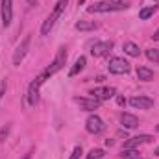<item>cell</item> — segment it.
<instances>
[{"mask_svg": "<svg viewBox=\"0 0 159 159\" xmlns=\"http://www.w3.org/2000/svg\"><path fill=\"white\" fill-rule=\"evenodd\" d=\"M65 61H67V48H65V46H61V48L57 50V54H56L54 61H52V63H50V65L41 72L39 76H37V80H39L41 83H44L50 76H54L56 72H59V70L65 67Z\"/></svg>", "mask_w": 159, "mask_h": 159, "instance_id": "1", "label": "cell"}, {"mask_svg": "<svg viewBox=\"0 0 159 159\" xmlns=\"http://www.w3.org/2000/svg\"><path fill=\"white\" fill-rule=\"evenodd\" d=\"M67 4H69V0H57V2H56L54 11L46 17V20H44V22H43V26H41V34H43V35H48V34H50V30L54 28L56 20L61 17V13H63V9L67 7Z\"/></svg>", "mask_w": 159, "mask_h": 159, "instance_id": "2", "label": "cell"}, {"mask_svg": "<svg viewBox=\"0 0 159 159\" xmlns=\"http://www.w3.org/2000/svg\"><path fill=\"white\" fill-rule=\"evenodd\" d=\"M128 6L122 4V2H96L93 6L87 7L89 13H113V11H124Z\"/></svg>", "mask_w": 159, "mask_h": 159, "instance_id": "3", "label": "cell"}, {"mask_svg": "<svg viewBox=\"0 0 159 159\" xmlns=\"http://www.w3.org/2000/svg\"><path fill=\"white\" fill-rule=\"evenodd\" d=\"M30 44H32V35H26L24 39L19 43V46H17L15 52H13V65H15V67H19V65L24 61V57H26V54H28V50H30Z\"/></svg>", "mask_w": 159, "mask_h": 159, "instance_id": "4", "label": "cell"}, {"mask_svg": "<svg viewBox=\"0 0 159 159\" xmlns=\"http://www.w3.org/2000/svg\"><path fill=\"white\" fill-rule=\"evenodd\" d=\"M107 69L111 74H128L131 70V65L124 57H111L107 63Z\"/></svg>", "mask_w": 159, "mask_h": 159, "instance_id": "5", "label": "cell"}, {"mask_svg": "<svg viewBox=\"0 0 159 159\" xmlns=\"http://www.w3.org/2000/svg\"><path fill=\"white\" fill-rule=\"evenodd\" d=\"M104 128H106L104 120L100 119L96 113H94V115H89L87 120H85V129H87L91 135H98V133H102V131H104Z\"/></svg>", "mask_w": 159, "mask_h": 159, "instance_id": "6", "label": "cell"}, {"mask_svg": "<svg viewBox=\"0 0 159 159\" xmlns=\"http://www.w3.org/2000/svg\"><path fill=\"white\" fill-rule=\"evenodd\" d=\"M89 94H91L93 98H96L98 102H104V100L113 98V96L117 94V91H115V87H96V89L89 91Z\"/></svg>", "mask_w": 159, "mask_h": 159, "instance_id": "7", "label": "cell"}, {"mask_svg": "<svg viewBox=\"0 0 159 159\" xmlns=\"http://www.w3.org/2000/svg\"><path fill=\"white\" fill-rule=\"evenodd\" d=\"M111 48H113V43L111 41H100V43H94L91 46V54L94 57H104V56H107L111 52Z\"/></svg>", "mask_w": 159, "mask_h": 159, "instance_id": "8", "label": "cell"}, {"mask_svg": "<svg viewBox=\"0 0 159 159\" xmlns=\"http://www.w3.org/2000/svg\"><path fill=\"white\" fill-rule=\"evenodd\" d=\"M13 20V0H2V26L9 28Z\"/></svg>", "mask_w": 159, "mask_h": 159, "instance_id": "9", "label": "cell"}, {"mask_svg": "<svg viewBox=\"0 0 159 159\" xmlns=\"http://www.w3.org/2000/svg\"><path fill=\"white\" fill-rule=\"evenodd\" d=\"M41 85H43V83H41L37 78L30 83V87H28V106L35 107V106L39 104V89H41Z\"/></svg>", "mask_w": 159, "mask_h": 159, "instance_id": "10", "label": "cell"}, {"mask_svg": "<svg viewBox=\"0 0 159 159\" xmlns=\"http://www.w3.org/2000/svg\"><path fill=\"white\" fill-rule=\"evenodd\" d=\"M129 106L135 109H152L154 100L150 96H133V98H129Z\"/></svg>", "mask_w": 159, "mask_h": 159, "instance_id": "11", "label": "cell"}, {"mask_svg": "<svg viewBox=\"0 0 159 159\" xmlns=\"http://www.w3.org/2000/svg\"><path fill=\"white\" fill-rule=\"evenodd\" d=\"M150 141H152V137H150V135H146V133H143V135H137V137L128 139V141L124 143V148H131V150H135L137 146L146 144V143H150Z\"/></svg>", "mask_w": 159, "mask_h": 159, "instance_id": "12", "label": "cell"}, {"mask_svg": "<svg viewBox=\"0 0 159 159\" xmlns=\"http://www.w3.org/2000/svg\"><path fill=\"white\" fill-rule=\"evenodd\" d=\"M74 102L78 104L83 111H94V109L100 107V102L96 98H76Z\"/></svg>", "mask_w": 159, "mask_h": 159, "instance_id": "13", "label": "cell"}, {"mask_svg": "<svg viewBox=\"0 0 159 159\" xmlns=\"http://www.w3.org/2000/svg\"><path fill=\"white\" fill-rule=\"evenodd\" d=\"M120 122H122V126L128 128V129H133V128L139 126V119H137L135 115H131V113H120Z\"/></svg>", "mask_w": 159, "mask_h": 159, "instance_id": "14", "label": "cell"}, {"mask_svg": "<svg viewBox=\"0 0 159 159\" xmlns=\"http://www.w3.org/2000/svg\"><path fill=\"white\" fill-rule=\"evenodd\" d=\"M85 65H87V57H85V56H80L78 59L74 61V65H72V69L69 70V76H70V78H74V76H78L80 72H81V70L85 69Z\"/></svg>", "mask_w": 159, "mask_h": 159, "instance_id": "15", "label": "cell"}, {"mask_svg": "<svg viewBox=\"0 0 159 159\" xmlns=\"http://www.w3.org/2000/svg\"><path fill=\"white\" fill-rule=\"evenodd\" d=\"M122 50H124V54H128V56H131V57H139V54H141V48H139L135 43H131V41L124 43V44H122Z\"/></svg>", "mask_w": 159, "mask_h": 159, "instance_id": "16", "label": "cell"}, {"mask_svg": "<svg viewBox=\"0 0 159 159\" xmlns=\"http://www.w3.org/2000/svg\"><path fill=\"white\" fill-rule=\"evenodd\" d=\"M137 78L141 81H152L154 80V70L148 67H139L137 69Z\"/></svg>", "mask_w": 159, "mask_h": 159, "instance_id": "17", "label": "cell"}, {"mask_svg": "<svg viewBox=\"0 0 159 159\" xmlns=\"http://www.w3.org/2000/svg\"><path fill=\"white\" fill-rule=\"evenodd\" d=\"M76 30H80V32H93V30H96V24L91 22V20H78L76 22Z\"/></svg>", "mask_w": 159, "mask_h": 159, "instance_id": "18", "label": "cell"}, {"mask_svg": "<svg viewBox=\"0 0 159 159\" xmlns=\"http://www.w3.org/2000/svg\"><path fill=\"white\" fill-rule=\"evenodd\" d=\"M154 13H156V7H154V6L143 7V9L139 11V19H141V20H148V19H150V17H152Z\"/></svg>", "mask_w": 159, "mask_h": 159, "instance_id": "19", "label": "cell"}, {"mask_svg": "<svg viewBox=\"0 0 159 159\" xmlns=\"http://www.w3.org/2000/svg\"><path fill=\"white\" fill-rule=\"evenodd\" d=\"M146 57H148L152 63H157L159 65V50L157 48H146Z\"/></svg>", "mask_w": 159, "mask_h": 159, "instance_id": "20", "label": "cell"}, {"mask_svg": "<svg viewBox=\"0 0 159 159\" xmlns=\"http://www.w3.org/2000/svg\"><path fill=\"white\" fill-rule=\"evenodd\" d=\"M104 156H106V154H104L102 148H93V150L87 154V159H102Z\"/></svg>", "mask_w": 159, "mask_h": 159, "instance_id": "21", "label": "cell"}, {"mask_svg": "<svg viewBox=\"0 0 159 159\" xmlns=\"http://www.w3.org/2000/svg\"><path fill=\"white\" fill-rule=\"evenodd\" d=\"M81 154H83V152H81V146H74V150H72V154H70L69 159H80Z\"/></svg>", "mask_w": 159, "mask_h": 159, "instance_id": "22", "label": "cell"}, {"mask_svg": "<svg viewBox=\"0 0 159 159\" xmlns=\"http://www.w3.org/2000/svg\"><path fill=\"white\" fill-rule=\"evenodd\" d=\"M6 80H0V100L4 98V94H6Z\"/></svg>", "mask_w": 159, "mask_h": 159, "instance_id": "23", "label": "cell"}, {"mask_svg": "<svg viewBox=\"0 0 159 159\" xmlns=\"http://www.w3.org/2000/svg\"><path fill=\"white\" fill-rule=\"evenodd\" d=\"M7 131H9V126H4V128H2V131H0V143L4 141V137L7 135Z\"/></svg>", "mask_w": 159, "mask_h": 159, "instance_id": "24", "label": "cell"}, {"mask_svg": "<svg viewBox=\"0 0 159 159\" xmlns=\"http://www.w3.org/2000/svg\"><path fill=\"white\" fill-rule=\"evenodd\" d=\"M152 39H154V41H159V30L154 34V35H152Z\"/></svg>", "mask_w": 159, "mask_h": 159, "instance_id": "25", "label": "cell"}, {"mask_svg": "<svg viewBox=\"0 0 159 159\" xmlns=\"http://www.w3.org/2000/svg\"><path fill=\"white\" fill-rule=\"evenodd\" d=\"M117 100H119V104H120V106H124V104H126V100H124V98H122V96H119V98H117Z\"/></svg>", "mask_w": 159, "mask_h": 159, "instance_id": "26", "label": "cell"}, {"mask_svg": "<svg viewBox=\"0 0 159 159\" xmlns=\"http://www.w3.org/2000/svg\"><path fill=\"white\" fill-rule=\"evenodd\" d=\"M26 2H28V6H35L37 4V0H26Z\"/></svg>", "mask_w": 159, "mask_h": 159, "instance_id": "27", "label": "cell"}, {"mask_svg": "<svg viewBox=\"0 0 159 159\" xmlns=\"http://www.w3.org/2000/svg\"><path fill=\"white\" fill-rule=\"evenodd\" d=\"M154 156H159V146L156 148V150H154Z\"/></svg>", "mask_w": 159, "mask_h": 159, "instance_id": "28", "label": "cell"}, {"mask_svg": "<svg viewBox=\"0 0 159 159\" xmlns=\"http://www.w3.org/2000/svg\"><path fill=\"white\" fill-rule=\"evenodd\" d=\"M30 156H32V152H28V154L24 156V159H30Z\"/></svg>", "mask_w": 159, "mask_h": 159, "instance_id": "29", "label": "cell"}, {"mask_svg": "<svg viewBox=\"0 0 159 159\" xmlns=\"http://www.w3.org/2000/svg\"><path fill=\"white\" fill-rule=\"evenodd\" d=\"M104 2H122V0H104Z\"/></svg>", "mask_w": 159, "mask_h": 159, "instance_id": "30", "label": "cell"}, {"mask_svg": "<svg viewBox=\"0 0 159 159\" xmlns=\"http://www.w3.org/2000/svg\"><path fill=\"white\" fill-rule=\"evenodd\" d=\"M129 159H143L141 156H135V157H129Z\"/></svg>", "mask_w": 159, "mask_h": 159, "instance_id": "31", "label": "cell"}, {"mask_svg": "<svg viewBox=\"0 0 159 159\" xmlns=\"http://www.w3.org/2000/svg\"><path fill=\"white\" fill-rule=\"evenodd\" d=\"M83 2H85V0H78V4H83Z\"/></svg>", "mask_w": 159, "mask_h": 159, "instance_id": "32", "label": "cell"}, {"mask_svg": "<svg viewBox=\"0 0 159 159\" xmlns=\"http://www.w3.org/2000/svg\"><path fill=\"white\" fill-rule=\"evenodd\" d=\"M157 131H159V124H157Z\"/></svg>", "mask_w": 159, "mask_h": 159, "instance_id": "33", "label": "cell"}]
</instances>
